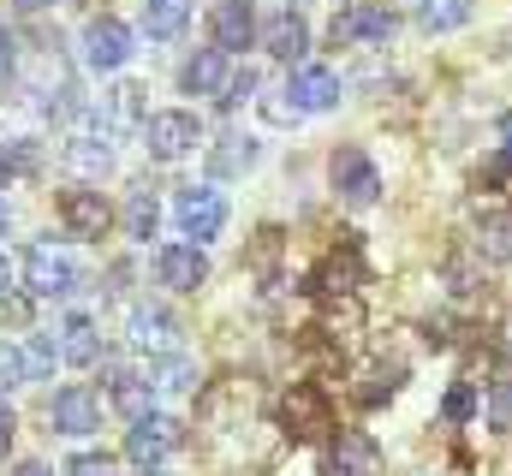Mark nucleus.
Segmentation results:
<instances>
[{
	"label": "nucleus",
	"mask_w": 512,
	"mask_h": 476,
	"mask_svg": "<svg viewBox=\"0 0 512 476\" xmlns=\"http://www.w3.org/2000/svg\"><path fill=\"white\" fill-rule=\"evenodd\" d=\"M471 6H477V0H423V6H417V24L441 36V30H459V24H471Z\"/></svg>",
	"instance_id": "27"
},
{
	"label": "nucleus",
	"mask_w": 512,
	"mask_h": 476,
	"mask_svg": "<svg viewBox=\"0 0 512 476\" xmlns=\"http://www.w3.org/2000/svg\"><path fill=\"white\" fill-rule=\"evenodd\" d=\"M191 6H197V0H143V30H149L155 42H173V36L191 24Z\"/></svg>",
	"instance_id": "24"
},
{
	"label": "nucleus",
	"mask_w": 512,
	"mask_h": 476,
	"mask_svg": "<svg viewBox=\"0 0 512 476\" xmlns=\"http://www.w3.org/2000/svg\"><path fill=\"white\" fill-rule=\"evenodd\" d=\"M102 108H108V125H143V90L137 84H114L108 96H102Z\"/></svg>",
	"instance_id": "30"
},
{
	"label": "nucleus",
	"mask_w": 512,
	"mask_h": 476,
	"mask_svg": "<svg viewBox=\"0 0 512 476\" xmlns=\"http://www.w3.org/2000/svg\"><path fill=\"white\" fill-rule=\"evenodd\" d=\"M358 328H364L358 298H340V304H328L322 328H310V334H328V346H334V352H352V346H358Z\"/></svg>",
	"instance_id": "21"
},
{
	"label": "nucleus",
	"mask_w": 512,
	"mask_h": 476,
	"mask_svg": "<svg viewBox=\"0 0 512 476\" xmlns=\"http://www.w3.org/2000/svg\"><path fill=\"white\" fill-rule=\"evenodd\" d=\"M6 227H12V209H6V197H0V233H6Z\"/></svg>",
	"instance_id": "44"
},
{
	"label": "nucleus",
	"mask_w": 512,
	"mask_h": 476,
	"mask_svg": "<svg viewBox=\"0 0 512 476\" xmlns=\"http://www.w3.org/2000/svg\"><path fill=\"white\" fill-rule=\"evenodd\" d=\"M78 262L54 244V238H36L30 250H24V286L36 292V298H72L78 292Z\"/></svg>",
	"instance_id": "1"
},
{
	"label": "nucleus",
	"mask_w": 512,
	"mask_h": 476,
	"mask_svg": "<svg viewBox=\"0 0 512 476\" xmlns=\"http://www.w3.org/2000/svg\"><path fill=\"white\" fill-rule=\"evenodd\" d=\"M251 167H256V137H239V131H233V137H221V143L209 149V173H215V179H239V173H251Z\"/></svg>",
	"instance_id": "23"
},
{
	"label": "nucleus",
	"mask_w": 512,
	"mask_h": 476,
	"mask_svg": "<svg viewBox=\"0 0 512 476\" xmlns=\"http://www.w3.org/2000/svg\"><path fill=\"white\" fill-rule=\"evenodd\" d=\"M358 280H364V262H358V244H346V250H328L322 256V268L310 274V292L316 298H352Z\"/></svg>",
	"instance_id": "15"
},
{
	"label": "nucleus",
	"mask_w": 512,
	"mask_h": 476,
	"mask_svg": "<svg viewBox=\"0 0 512 476\" xmlns=\"http://www.w3.org/2000/svg\"><path fill=\"white\" fill-rule=\"evenodd\" d=\"M60 161H66L72 173H84V179H102V173L114 167V149H108L96 131H72V137L60 143Z\"/></svg>",
	"instance_id": "18"
},
{
	"label": "nucleus",
	"mask_w": 512,
	"mask_h": 476,
	"mask_svg": "<svg viewBox=\"0 0 512 476\" xmlns=\"http://www.w3.org/2000/svg\"><path fill=\"white\" fill-rule=\"evenodd\" d=\"M322 476H387V459L376 447V435L364 429H340L322 453Z\"/></svg>",
	"instance_id": "4"
},
{
	"label": "nucleus",
	"mask_w": 512,
	"mask_h": 476,
	"mask_svg": "<svg viewBox=\"0 0 512 476\" xmlns=\"http://www.w3.org/2000/svg\"><path fill=\"white\" fill-rule=\"evenodd\" d=\"M441 417H447V423H471V417H477V387H471V381H459V387L447 393Z\"/></svg>",
	"instance_id": "33"
},
{
	"label": "nucleus",
	"mask_w": 512,
	"mask_h": 476,
	"mask_svg": "<svg viewBox=\"0 0 512 476\" xmlns=\"http://www.w3.org/2000/svg\"><path fill=\"white\" fill-rule=\"evenodd\" d=\"M155 227H161V203H155V191H149V185H131V197H126V233L131 238H155Z\"/></svg>",
	"instance_id": "26"
},
{
	"label": "nucleus",
	"mask_w": 512,
	"mask_h": 476,
	"mask_svg": "<svg viewBox=\"0 0 512 476\" xmlns=\"http://www.w3.org/2000/svg\"><path fill=\"white\" fill-rule=\"evenodd\" d=\"M149 387H155V393H191V387H197V369L173 352V357H161V363L149 369Z\"/></svg>",
	"instance_id": "29"
},
{
	"label": "nucleus",
	"mask_w": 512,
	"mask_h": 476,
	"mask_svg": "<svg viewBox=\"0 0 512 476\" xmlns=\"http://www.w3.org/2000/svg\"><path fill=\"white\" fill-rule=\"evenodd\" d=\"M48 423H54V435H72V441L96 435L102 429V393L96 387H60L48 405Z\"/></svg>",
	"instance_id": "7"
},
{
	"label": "nucleus",
	"mask_w": 512,
	"mask_h": 476,
	"mask_svg": "<svg viewBox=\"0 0 512 476\" xmlns=\"http://www.w3.org/2000/svg\"><path fill=\"white\" fill-rule=\"evenodd\" d=\"M280 423H286L292 441L328 435V429H334V399H328V387H322V381H292L286 399H280Z\"/></svg>",
	"instance_id": "2"
},
{
	"label": "nucleus",
	"mask_w": 512,
	"mask_h": 476,
	"mask_svg": "<svg viewBox=\"0 0 512 476\" xmlns=\"http://www.w3.org/2000/svg\"><path fill=\"white\" fill-rule=\"evenodd\" d=\"M328 179H334V191H340L346 203H358V209H370V203L382 197V173H376V161H370L358 143L334 149V161H328Z\"/></svg>",
	"instance_id": "5"
},
{
	"label": "nucleus",
	"mask_w": 512,
	"mask_h": 476,
	"mask_svg": "<svg viewBox=\"0 0 512 476\" xmlns=\"http://www.w3.org/2000/svg\"><path fill=\"white\" fill-rule=\"evenodd\" d=\"M477 256L483 262H495V268H512V203L501 209H483V221H477Z\"/></svg>",
	"instance_id": "17"
},
{
	"label": "nucleus",
	"mask_w": 512,
	"mask_h": 476,
	"mask_svg": "<svg viewBox=\"0 0 512 476\" xmlns=\"http://www.w3.org/2000/svg\"><path fill=\"white\" fill-rule=\"evenodd\" d=\"M18 363H24V381H48L54 363H60V340H54V334H24Z\"/></svg>",
	"instance_id": "25"
},
{
	"label": "nucleus",
	"mask_w": 512,
	"mask_h": 476,
	"mask_svg": "<svg viewBox=\"0 0 512 476\" xmlns=\"http://www.w3.org/2000/svg\"><path fill=\"white\" fill-rule=\"evenodd\" d=\"M256 96V72L245 66V72H233L227 78V90H221V108H239V102H251Z\"/></svg>",
	"instance_id": "34"
},
{
	"label": "nucleus",
	"mask_w": 512,
	"mask_h": 476,
	"mask_svg": "<svg viewBox=\"0 0 512 476\" xmlns=\"http://www.w3.org/2000/svg\"><path fill=\"white\" fill-rule=\"evenodd\" d=\"M209 36H215V48L221 54H239V48H251L256 42V18L245 0H221L215 12H209Z\"/></svg>",
	"instance_id": "16"
},
{
	"label": "nucleus",
	"mask_w": 512,
	"mask_h": 476,
	"mask_svg": "<svg viewBox=\"0 0 512 476\" xmlns=\"http://www.w3.org/2000/svg\"><path fill=\"white\" fill-rule=\"evenodd\" d=\"M173 215H179V233L191 244H203V238H221V227H227V197L215 185H185Z\"/></svg>",
	"instance_id": "6"
},
{
	"label": "nucleus",
	"mask_w": 512,
	"mask_h": 476,
	"mask_svg": "<svg viewBox=\"0 0 512 476\" xmlns=\"http://www.w3.org/2000/svg\"><path fill=\"white\" fill-rule=\"evenodd\" d=\"M12 78V36H6V24H0V84Z\"/></svg>",
	"instance_id": "40"
},
{
	"label": "nucleus",
	"mask_w": 512,
	"mask_h": 476,
	"mask_svg": "<svg viewBox=\"0 0 512 476\" xmlns=\"http://www.w3.org/2000/svg\"><path fill=\"white\" fill-rule=\"evenodd\" d=\"M489 429L495 435H512V381H489Z\"/></svg>",
	"instance_id": "32"
},
{
	"label": "nucleus",
	"mask_w": 512,
	"mask_h": 476,
	"mask_svg": "<svg viewBox=\"0 0 512 476\" xmlns=\"http://www.w3.org/2000/svg\"><path fill=\"white\" fill-rule=\"evenodd\" d=\"M173 447H179V423H173V417H161V411L137 417V423L126 429V459L137 465V471H155Z\"/></svg>",
	"instance_id": "9"
},
{
	"label": "nucleus",
	"mask_w": 512,
	"mask_h": 476,
	"mask_svg": "<svg viewBox=\"0 0 512 476\" xmlns=\"http://www.w3.org/2000/svg\"><path fill=\"white\" fill-rule=\"evenodd\" d=\"M0 316H6V322H24V316H30V304H24V298H0Z\"/></svg>",
	"instance_id": "39"
},
{
	"label": "nucleus",
	"mask_w": 512,
	"mask_h": 476,
	"mask_svg": "<svg viewBox=\"0 0 512 476\" xmlns=\"http://www.w3.org/2000/svg\"><path fill=\"white\" fill-rule=\"evenodd\" d=\"M60 357L78 363V369H90V363L102 357V340H96V322H90V316H66V322H60Z\"/></svg>",
	"instance_id": "22"
},
{
	"label": "nucleus",
	"mask_w": 512,
	"mask_h": 476,
	"mask_svg": "<svg viewBox=\"0 0 512 476\" xmlns=\"http://www.w3.org/2000/svg\"><path fill=\"white\" fill-rule=\"evenodd\" d=\"M262 114L274 119V125H292V119H298V108H292V102H274V96H268V102H262Z\"/></svg>",
	"instance_id": "37"
},
{
	"label": "nucleus",
	"mask_w": 512,
	"mask_h": 476,
	"mask_svg": "<svg viewBox=\"0 0 512 476\" xmlns=\"http://www.w3.org/2000/svg\"><path fill=\"white\" fill-rule=\"evenodd\" d=\"M131 54V30L120 18H90V30H84V66H96V72H120Z\"/></svg>",
	"instance_id": "11"
},
{
	"label": "nucleus",
	"mask_w": 512,
	"mask_h": 476,
	"mask_svg": "<svg viewBox=\"0 0 512 476\" xmlns=\"http://www.w3.org/2000/svg\"><path fill=\"white\" fill-rule=\"evenodd\" d=\"M328 36H334V48H364V42H387V36H393V12H387V6H376V0H352L346 12H334Z\"/></svg>",
	"instance_id": "8"
},
{
	"label": "nucleus",
	"mask_w": 512,
	"mask_h": 476,
	"mask_svg": "<svg viewBox=\"0 0 512 476\" xmlns=\"http://www.w3.org/2000/svg\"><path fill=\"white\" fill-rule=\"evenodd\" d=\"M197 143H203V125H197V114H185V108H167V114L143 119V149H149V161H185Z\"/></svg>",
	"instance_id": "3"
},
{
	"label": "nucleus",
	"mask_w": 512,
	"mask_h": 476,
	"mask_svg": "<svg viewBox=\"0 0 512 476\" xmlns=\"http://www.w3.org/2000/svg\"><path fill=\"white\" fill-rule=\"evenodd\" d=\"M12 387H24V363H18V346L0 340V393H12Z\"/></svg>",
	"instance_id": "35"
},
{
	"label": "nucleus",
	"mask_w": 512,
	"mask_h": 476,
	"mask_svg": "<svg viewBox=\"0 0 512 476\" xmlns=\"http://www.w3.org/2000/svg\"><path fill=\"white\" fill-rule=\"evenodd\" d=\"M42 6H54V0H18V12H42Z\"/></svg>",
	"instance_id": "43"
},
{
	"label": "nucleus",
	"mask_w": 512,
	"mask_h": 476,
	"mask_svg": "<svg viewBox=\"0 0 512 476\" xmlns=\"http://www.w3.org/2000/svg\"><path fill=\"white\" fill-rule=\"evenodd\" d=\"M399 381H405V363H376V369L364 375V387H358V405H382V399H393Z\"/></svg>",
	"instance_id": "31"
},
{
	"label": "nucleus",
	"mask_w": 512,
	"mask_h": 476,
	"mask_svg": "<svg viewBox=\"0 0 512 476\" xmlns=\"http://www.w3.org/2000/svg\"><path fill=\"white\" fill-rule=\"evenodd\" d=\"M0 298H6V256H0Z\"/></svg>",
	"instance_id": "45"
},
{
	"label": "nucleus",
	"mask_w": 512,
	"mask_h": 476,
	"mask_svg": "<svg viewBox=\"0 0 512 476\" xmlns=\"http://www.w3.org/2000/svg\"><path fill=\"white\" fill-rule=\"evenodd\" d=\"M179 84H185V96H221V90H227V54H221V48L191 54L185 72H179Z\"/></svg>",
	"instance_id": "20"
},
{
	"label": "nucleus",
	"mask_w": 512,
	"mask_h": 476,
	"mask_svg": "<svg viewBox=\"0 0 512 476\" xmlns=\"http://www.w3.org/2000/svg\"><path fill=\"white\" fill-rule=\"evenodd\" d=\"M12 429H18V417H12L6 399H0V459H6V447H12Z\"/></svg>",
	"instance_id": "38"
},
{
	"label": "nucleus",
	"mask_w": 512,
	"mask_h": 476,
	"mask_svg": "<svg viewBox=\"0 0 512 476\" xmlns=\"http://www.w3.org/2000/svg\"><path fill=\"white\" fill-rule=\"evenodd\" d=\"M155 274H161V286H167V292H197V286L209 280V256H203V244L179 238V244H161Z\"/></svg>",
	"instance_id": "10"
},
{
	"label": "nucleus",
	"mask_w": 512,
	"mask_h": 476,
	"mask_svg": "<svg viewBox=\"0 0 512 476\" xmlns=\"http://www.w3.org/2000/svg\"><path fill=\"white\" fill-rule=\"evenodd\" d=\"M501 149L512 155V114H501Z\"/></svg>",
	"instance_id": "41"
},
{
	"label": "nucleus",
	"mask_w": 512,
	"mask_h": 476,
	"mask_svg": "<svg viewBox=\"0 0 512 476\" xmlns=\"http://www.w3.org/2000/svg\"><path fill=\"white\" fill-rule=\"evenodd\" d=\"M12 476H54V471H48V465H18Z\"/></svg>",
	"instance_id": "42"
},
{
	"label": "nucleus",
	"mask_w": 512,
	"mask_h": 476,
	"mask_svg": "<svg viewBox=\"0 0 512 476\" xmlns=\"http://www.w3.org/2000/svg\"><path fill=\"white\" fill-rule=\"evenodd\" d=\"M143 476H173V471H161V465H155V471H143Z\"/></svg>",
	"instance_id": "46"
},
{
	"label": "nucleus",
	"mask_w": 512,
	"mask_h": 476,
	"mask_svg": "<svg viewBox=\"0 0 512 476\" xmlns=\"http://www.w3.org/2000/svg\"><path fill=\"white\" fill-rule=\"evenodd\" d=\"M286 96H292L298 114H328V108H340V78L328 66H298L286 78Z\"/></svg>",
	"instance_id": "13"
},
{
	"label": "nucleus",
	"mask_w": 512,
	"mask_h": 476,
	"mask_svg": "<svg viewBox=\"0 0 512 476\" xmlns=\"http://www.w3.org/2000/svg\"><path fill=\"white\" fill-rule=\"evenodd\" d=\"M66 476H114V459H108V453H78V459L66 465Z\"/></svg>",
	"instance_id": "36"
},
{
	"label": "nucleus",
	"mask_w": 512,
	"mask_h": 476,
	"mask_svg": "<svg viewBox=\"0 0 512 476\" xmlns=\"http://www.w3.org/2000/svg\"><path fill=\"white\" fill-rule=\"evenodd\" d=\"M60 221H66L72 238H108L114 209L102 203V191H66V197H60Z\"/></svg>",
	"instance_id": "14"
},
{
	"label": "nucleus",
	"mask_w": 512,
	"mask_h": 476,
	"mask_svg": "<svg viewBox=\"0 0 512 476\" xmlns=\"http://www.w3.org/2000/svg\"><path fill=\"white\" fill-rule=\"evenodd\" d=\"M126 340L149 357H173L179 352V322H173L167 310H155V304H137L126 316Z\"/></svg>",
	"instance_id": "12"
},
{
	"label": "nucleus",
	"mask_w": 512,
	"mask_h": 476,
	"mask_svg": "<svg viewBox=\"0 0 512 476\" xmlns=\"http://www.w3.org/2000/svg\"><path fill=\"white\" fill-rule=\"evenodd\" d=\"M262 48H268L274 60H304V48H310L304 18H298V12H274V18L262 24Z\"/></svg>",
	"instance_id": "19"
},
{
	"label": "nucleus",
	"mask_w": 512,
	"mask_h": 476,
	"mask_svg": "<svg viewBox=\"0 0 512 476\" xmlns=\"http://www.w3.org/2000/svg\"><path fill=\"white\" fill-rule=\"evenodd\" d=\"M108 375H114V405L126 411L131 423H137V417H149L155 387H149V381H137V375H126V369H108Z\"/></svg>",
	"instance_id": "28"
}]
</instances>
